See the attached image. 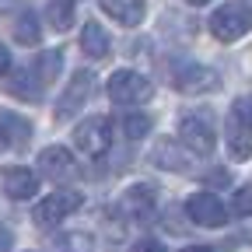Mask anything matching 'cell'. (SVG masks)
Returning <instances> with one entry per match:
<instances>
[{"instance_id": "5b68a950", "label": "cell", "mask_w": 252, "mask_h": 252, "mask_svg": "<svg viewBox=\"0 0 252 252\" xmlns=\"http://www.w3.org/2000/svg\"><path fill=\"white\" fill-rule=\"evenodd\" d=\"M179 140H182V147L189 154H200V158L214 154V147H217V133H214L210 119L196 116V112H186L179 119Z\"/></svg>"}, {"instance_id": "8fae6325", "label": "cell", "mask_w": 252, "mask_h": 252, "mask_svg": "<svg viewBox=\"0 0 252 252\" xmlns=\"http://www.w3.org/2000/svg\"><path fill=\"white\" fill-rule=\"evenodd\" d=\"M0 186H4V193L11 200H32L39 193V172H32L25 165H11L0 175Z\"/></svg>"}, {"instance_id": "f546056e", "label": "cell", "mask_w": 252, "mask_h": 252, "mask_svg": "<svg viewBox=\"0 0 252 252\" xmlns=\"http://www.w3.org/2000/svg\"><path fill=\"white\" fill-rule=\"evenodd\" d=\"M189 4H196V7H200V4H210V0H189Z\"/></svg>"}, {"instance_id": "4dcf8cb0", "label": "cell", "mask_w": 252, "mask_h": 252, "mask_svg": "<svg viewBox=\"0 0 252 252\" xmlns=\"http://www.w3.org/2000/svg\"><path fill=\"white\" fill-rule=\"evenodd\" d=\"M245 4H249V11H252V0H245Z\"/></svg>"}, {"instance_id": "ac0fdd59", "label": "cell", "mask_w": 252, "mask_h": 252, "mask_svg": "<svg viewBox=\"0 0 252 252\" xmlns=\"http://www.w3.org/2000/svg\"><path fill=\"white\" fill-rule=\"evenodd\" d=\"M28 67H32V74L39 77V84H42V88H49V84L56 81L60 67H63V53H60V49H46V53H39L35 60H32Z\"/></svg>"}, {"instance_id": "44dd1931", "label": "cell", "mask_w": 252, "mask_h": 252, "mask_svg": "<svg viewBox=\"0 0 252 252\" xmlns=\"http://www.w3.org/2000/svg\"><path fill=\"white\" fill-rule=\"evenodd\" d=\"M56 252H94V238L88 231H67V235H60Z\"/></svg>"}, {"instance_id": "52a82bcc", "label": "cell", "mask_w": 252, "mask_h": 252, "mask_svg": "<svg viewBox=\"0 0 252 252\" xmlns=\"http://www.w3.org/2000/svg\"><path fill=\"white\" fill-rule=\"evenodd\" d=\"M186 214L200 228H220L228 220V207L220 203V196L207 193V189H203V193H193V196L186 200Z\"/></svg>"}, {"instance_id": "ffe728a7", "label": "cell", "mask_w": 252, "mask_h": 252, "mask_svg": "<svg viewBox=\"0 0 252 252\" xmlns=\"http://www.w3.org/2000/svg\"><path fill=\"white\" fill-rule=\"evenodd\" d=\"M74 4L77 0H49L46 4V18H49V25L56 32H67L74 25Z\"/></svg>"}, {"instance_id": "7402d4cb", "label": "cell", "mask_w": 252, "mask_h": 252, "mask_svg": "<svg viewBox=\"0 0 252 252\" xmlns=\"http://www.w3.org/2000/svg\"><path fill=\"white\" fill-rule=\"evenodd\" d=\"M123 133L130 137V140H144L147 133H151V116H144V112H130L123 119Z\"/></svg>"}, {"instance_id": "9c48e42d", "label": "cell", "mask_w": 252, "mask_h": 252, "mask_svg": "<svg viewBox=\"0 0 252 252\" xmlns=\"http://www.w3.org/2000/svg\"><path fill=\"white\" fill-rule=\"evenodd\" d=\"M39 172L49 179V182H67V179H74L77 175V161H74V154L67 151V147H46L42 154H39Z\"/></svg>"}, {"instance_id": "3957f363", "label": "cell", "mask_w": 252, "mask_h": 252, "mask_svg": "<svg viewBox=\"0 0 252 252\" xmlns=\"http://www.w3.org/2000/svg\"><path fill=\"white\" fill-rule=\"evenodd\" d=\"M74 147L84 158H102L112 147V123H109V116H88V119H81V126L74 130Z\"/></svg>"}, {"instance_id": "4316f807", "label": "cell", "mask_w": 252, "mask_h": 252, "mask_svg": "<svg viewBox=\"0 0 252 252\" xmlns=\"http://www.w3.org/2000/svg\"><path fill=\"white\" fill-rule=\"evenodd\" d=\"M11 245H14V238H11V228L0 220V252H11Z\"/></svg>"}, {"instance_id": "d4e9b609", "label": "cell", "mask_w": 252, "mask_h": 252, "mask_svg": "<svg viewBox=\"0 0 252 252\" xmlns=\"http://www.w3.org/2000/svg\"><path fill=\"white\" fill-rule=\"evenodd\" d=\"M231 109H235V112L252 126V98H235V105H231Z\"/></svg>"}, {"instance_id": "9a60e30c", "label": "cell", "mask_w": 252, "mask_h": 252, "mask_svg": "<svg viewBox=\"0 0 252 252\" xmlns=\"http://www.w3.org/2000/svg\"><path fill=\"white\" fill-rule=\"evenodd\" d=\"M154 200H158V189H154L151 182H137V186H130V189L123 193L119 210L130 214V217H140V214H147V210L154 207Z\"/></svg>"}, {"instance_id": "2e32d148", "label": "cell", "mask_w": 252, "mask_h": 252, "mask_svg": "<svg viewBox=\"0 0 252 252\" xmlns=\"http://www.w3.org/2000/svg\"><path fill=\"white\" fill-rule=\"evenodd\" d=\"M81 49H84V56H91V60L109 56V49H112L109 32H105L98 21H88V25L81 28Z\"/></svg>"}, {"instance_id": "7c38bea8", "label": "cell", "mask_w": 252, "mask_h": 252, "mask_svg": "<svg viewBox=\"0 0 252 252\" xmlns=\"http://www.w3.org/2000/svg\"><path fill=\"white\" fill-rule=\"evenodd\" d=\"M28 140H32V123L18 112H0V147L21 151L28 147Z\"/></svg>"}, {"instance_id": "30bf717a", "label": "cell", "mask_w": 252, "mask_h": 252, "mask_svg": "<svg viewBox=\"0 0 252 252\" xmlns=\"http://www.w3.org/2000/svg\"><path fill=\"white\" fill-rule=\"evenodd\" d=\"M224 144H228V154L231 161H249L252 154V126L231 109L228 119H224Z\"/></svg>"}, {"instance_id": "277c9868", "label": "cell", "mask_w": 252, "mask_h": 252, "mask_svg": "<svg viewBox=\"0 0 252 252\" xmlns=\"http://www.w3.org/2000/svg\"><path fill=\"white\" fill-rule=\"evenodd\" d=\"M105 91H109V98L116 105H144L151 94H154V84L144 74H137V70H116L109 77V88Z\"/></svg>"}, {"instance_id": "8992f818", "label": "cell", "mask_w": 252, "mask_h": 252, "mask_svg": "<svg viewBox=\"0 0 252 252\" xmlns=\"http://www.w3.org/2000/svg\"><path fill=\"white\" fill-rule=\"evenodd\" d=\"M91 91H94V74H91V70H77V74L70 77V84L63 88V94L56 98V109H53V116H56L60 123L74 119V116L81 112V105L91 98Z\"/></svg>"}, {"instance_id": "d6986e66", "label": "cell", "mask_w": 252, "mask_h": 252, "mask_svg": "<svg viewBox=\"0 0 252 252\" xmlns=\"http://www.w3.org/2000/svg\"><path fill=\"white\" fill-rule=\"evenodd\" d=\"M14 39H18L21 46H39V39H42V28H39V18L32 14V11L18 14V21H14Z\"/></svg>"}, {"instance_id": "e0dca14e", "label": "cell", "mask_w": 252, "mask_h": 252, "mask_svg": "<svg viewBox=\"0 0 252 252\" xmlns=\"http://www.w3.org/2000/svg\"><path fill=\"white\" fill-rule=\"evenodd\" d=\"M7 91L14 94V98H25V102H39L42 98V84H39L35 74H32V67L14 70V77L7 81Z\"/></svg>"}, {"instance_id": "83f0119b", "label": "cell", "mask_w": 252, "mask_h": 252, "mask_svg": "<svg viewBox=\"0 0 252 252\" xmlns=\"http://www.w3.org/2000/svg\"><path fill=\"white\" fill-rule=\"evenodd\" d=\"M7 70H11V53H7L4 42H0V77H7Z\"/></svg>"}, {"instance_id": "6da1fadb", "label": "cell", "mask_w": 252, "mask_h": 252, "mask_svg": "<svg viewBox=\"0 0 252 252\" xmlns=\"http://www.w3.org/2000/svg\"><path fill=\"white\" fill-rule=\"evenodd\" d=\"M81 203H84V196L77 193V189H56V193H49L46 200L35 203L32 220H35L39 228H56V224H63L70 214H77Z\"/></svg>"}, {"instance_id": "5bb4252c", "label": "cell", "mask_w": 252, "mask_h": 252, "mask_svg": "<svg viewBox=\"0 0 252 252\" xmlns=\"http://www.w3.org/2000/svg\"><path fill=\"white\" fill-rule=\"evenodd\" d=\"M151 161L158 168H165V172H186L189 168V151L182 144H175V140H161V144H154Z\"/></svg>"}, {"instance_id": "484cf974", "label": "cell", "mask_w": 252, "mask_h": 252, "mask_svg": "<svg viewBox=\"0 0 252 252\" xmlns=\"http://www.w3.org/2000/svg\"><path fill=\"white\" fill-rule=\"evenodd\" d=\"M207 182H210V186H228V182H231V172H228V168H214V172L207 175Z\"/></svg>"}, {"instance_id": "7a4b0ae2", "label": "cell", "mask_w": 252, "mask_h": 252, "mask_svg": "<svg viewBox=\"0 0 252 252\" xmlns=\"http://www.w3.org/2000/svg\"><path fill=\"white\" fill-rule=\"evenodd\" d=\"M252 28V11L245 4H220L210 14V35L217 42H238Z\"/></svg>"}, {"instance_id": "ba28073f", "label": "cell", "mask_w": 252, "mask_h": 252, "mask_svg": "<svg viewBox=\"0 0 252 252\" xmlns=\"http://www.w3.org/2000/svg\"><path fill=\"white\" fill-rule=\"evenodd\" d=\"M172 84L182 94H203V91H214L220 84V77H217V70L200 67V63H182V67H175V74H172Z\"/></svg>"}, {"instance_id": "cb8c5ba5", "label": "cell", "mask_w": 252, "mask_h": 252, "mask_svg": "<svg viewBox=\"0 0 252 252\" xmlns=\"http://www.w3.org/2000/svg\"><path fill=\"white\" fill-rule=\"evenodd\" d=\"M130 252H165V245L158 242V238H137L130 245Z\"/></svg>"}, {"instance_id": "603a6c76", "label": "cell", "mask_w": 252, "mask_h": 252, "mask_svg": "<svg viewBox=\"0 0 252 252\" xmlns=\"http://www.w3.org/2000/svg\"><path fill=\"white\" fill-rule=\"evenodd\" d=\"M231 210H235L238 217H249V214H252V182H249V186H242L238 193H235V200H231Z\"/></svg>"}, {"instance_id": "f1b7e54d", "label": "cell", "mask_w": 252, "mask_h": 252, "mask_svg": "<svg viewBox=\"0 0 252 252\" xmlns=\"http://www.w3.org/2000/svg\"><path fill=\"white\" fill-rule=\"evenodd\" d=\"M182 252H217V249H210V245H186Z\"/></svg>"}, {"instance_id": "4fadbf2b", "label": "cell", "mask_w": 252, "mask_h": 252, "mask_svg": "<svg viewBox=\"0 0 252 252\" xmlns=\"http://www.w3.org/2000/svg\"><path fill=\"white\" fill-rule=\"evenodd\" d=\"M98 7H102L112 21L133 28V25H140L144 14H147V0H98Z\"/></svg>"}]
</instances>
